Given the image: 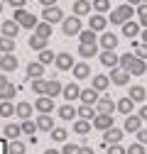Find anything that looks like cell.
<instances>
[{"instance_id": "obj_24", "label": "cell", "mask_w": 147, "mask_h": 154, "mask_svg": "<svg viewBox=\"0 0 147 154\" xmlns=\"http://www.w3.org/2000/svg\"><path fill=\"white\" fill-rule=\"evenodd\" d=\"M140 127H142V120L137 118V115H127V118H125V125H123V132H130V134H135Z\"/></svg>"}, {"instance_id": "obj_13", "label": "cell", "mask_w": 147, "mask_h": 154, "mask_svg": "<svg viewBox=\"0 0 147 154\" xmlns=\"http://www.w3.org/2000/svg\"><path fill=\"white\" fill-rule=\"evenodd\" d=\"M98 91H93V88H81V95H79V100H81V105H96L98 103Z\"/></svg>"}, {"instance_id": "obj_34", "label": "cell", "mask_w": 147, "mask_h": 154, "mask_svg": "<svg viewBox=\"0 0 147 154\" xmlns=\"http://www.w3.org/2000/svg\"><path fill=\"white\" fill-rule=\"evenodd\" d=\"M120 27H123V37H137V34H140V25L133 22V20H127V22L120 25Z\"/></svg>"}, {"instance_id": "obj_4", "label": "cell", "mask_w": 147, "mask_h": 154, "mask_svg": "<svg viewBox=\"0 0 147 154\" xmlns=\"http://www.w3.org/2000/svg\"><path fill=\"white\" fill-rule=\"evenodd\" d=\"M61 32L66 37H76L81 32V20H79V17H64V20H61Z\"/></svg>"}, {"instance_id": "obj_32", "label": "cell", "mask_w": 147, "mask_h": 154, "mask_svg": "<svg viewBox=\"0 0 147 154\" xmlns=\"http://www.w3.org/2000/svg\"><path fill=\"white\" fill-rule=\"evenodd\" d=\"M59 118H61V120H66V122H69V120H76V108H74L71 103L61 105V108H59Z\"/></svg>"}, {"instance_id": "obj_46", "label": "cell", "mask_w": 147, "mask_h": 154, "mask_svg": "<svg viewBox=\"0 0 147 154\" xmlns=\"http://www.w3.org/2000/svg\"><path fill=\"white\" fill-rule=\"evenodd\" d=\"M20 130H22V134H30V137H34V132H37V125H34L32 120H22Z\"/></svg>"}, {"instance_id": "obj_62", "label": "cell", "mask_w": 147, "mask_h": 154, "mask_svg": "<svg viewBox=\"0 0 147 154\" xmlns=\"http://www.w3.org/2000/svg\"><path fill=\"white\" fill-rule=\"evenodd\" d=\"M27 3H30V0H27Z\"/></svg>"}, {"instance_id": "obj_49", "label": "cell", "mask_w": 147, "mask_h": 154, "mask_svg": "<svg viewBox=\"0 0 147 154\" xmlns=\"http://www.w3.org/2000/svg\"><path fill=\"white\" fill-rule=\"evenodd\" d=\"M79 147H81V144H71V142H64V149H61V154H79Z\"/></svg>"}, {"instance_id": "obj_50", "label": "cell", "mask_w": 147, "mask_h": 154, "mask_svg": "<svg viewBox=\"0 0 147 154\" xmlns=\"http://www.w3.org/2000/svg\"><path fill=\"white\" fill-rule=\"evenodd\" d=\"M125 154H145V147L135 142V144H130V147H127V149H125Z\"/></svg>"}, {"instance_id": "obj_15", "label": "cell", "mask_w": 147, "mask_h": 154, "mask_svg": "<svg viewBox=\"0 0 147 154\" xmlns=\"http://www.w3.org/2000/svg\"><path fill=\"white\" fill-rule=\"evenodd\" d=\"M123 130H118V127H110V130H105V134H103V142L110 147V144H120V140H123Z\"/></svg>"}, {"instance_id": "obj_27", "label": "cell", "mask_w": 147, "mask_h": 154, "mask_svg": "<svg viewBox=\"0 0 147 154\" xmlns=\"http://www.w3.org/2000/svg\"><path fill=\"white\" fill-rule=\"evenodd\" d=\"M127 98H130L133 103H142L147 98V91L142 86H130V93H127Z\"/></svg>"}, {"instance_id": "obj_3", "label": "cell", "mask_w": 147, "mask_h": 154, "mask_svg": "<svg viewBox=\"0 0 147 154\" xmlns=\"http://www.w3.org/2000/svg\"><path fill=\"white\" fill-rule=\"evenodd\" d=\"M64 20V12H61V8H57V5H54V8H44L42 10V22H47V25H57V22H61Z\"/></svg>"}, {"instance_id": "obj_37", "label": "cell", "mask_w": 147, "mask_h": 154, "mask_svg": "<svg viewBox=\"0 0 147 154\" xmlns=\"http://www.w3.org/2000/svg\"><path fill=\"white\" fill-rule=\"evenodd\" d=\"M0 54H15V39L0 37Z\"/></svg>"}, {"instance_id": "obj_57", "label": "cell", "mask_w": 147, "mask_h": 154, "mask_svg": "<svg viewBox=\"0 0 147 154\" xmlns=\"http://www.w3.org/2000/svg\"><path fill=\"white\" fill-rule=\"evenodd\" d=\"M39 3H42L44 8H54V5H57V0H39Z\"/></svg>"}, {"instance_id": "obj_58", "label": "cell", "mask_w": 147, "mask_h": 154, "mask_svg": "<svg viewBox=\"0 0 147 154\" xmlns=\"http://www.w3.org/2000/svg\"><path fill=\"white\" fill-rule=\"evenodd\" d=\"M127 5H133V8H137V5H142V0H127Z\"/></svg>"}, {"instance_id": "obj_41", "label": "cell", "mask_w": 147, "mask_h": 154, "mask_svg": "<svg viewBox=\"0 0 147 154\" xmlns=\"http://www.w3.org/2000/svg\"><path fill=\"white\" fill-rule=\"evenodd\" d=\"M15 115V105L10 100H3L0 103V118H12Z\"/></svg>"}, {"instance_id": "obj_9", "label": "cell", "mask_w": 147, "mask_h": 154, "mask_svg": "<svg viewBox=\"0 0 147 154\" xmlns=\"http://www.w3.org/2000/svg\"><path fill=\"white\" fill-rule=\"evenodd\" d=\"M71 73H74V79H76V81H83V79H91V76H93V73H91V66L86 61H76V64L71 66Z\"/></svg>"}, {"instance_id": "obj_8", "label": "cell", "mask_w": 147, "mask_h": 154, "mask_svg": "<svg viewBox=\"0 0 147 154\" xmlns=\"http://www.w3.org/2000/svg\"><path fill=\"white\" fill-rule=\"evenodd\" d=\"M96 112L98 115H113L115 112V100H110L108 95H101L96 103Z\"/></svg>"}, {"instance_id": "obj_44", "label": "cell", "mask_w": 147, "mask_h": 154, "mask_svg": "<svg viewBox=\"0 0 147 154\" xmlns=\"http://www.w3.org/2000/svg\"><path fill=\"white\" fill-rule=\"evenodd\" d=\"M133 54L137 56V59H142V61H145V59H147V44L135 42V44H133Z\"/></svg>"}, {"instance_id": "obj_47", "label": "cell", "mask_w": 147, "mask_h": 154, "mask_svg": "<svg viewBox=\"0 0 147 154\" xmlns=\"http://www.w3.org/2000/svg\"><path fill=\"white\" fill-rule=\"evenodd\" d=\"M17 93V88L12 86V83H8L3 91H0V100H12V95Z\"/></svg>"}, {"instance_id": "obj_5", "label": "cell", "mask_w": 147, "mask_h": 154, "mask_svg": "<svg viewBox=\"0 0 147 154\" xmlns=\"http://www.w3.org/2000/svg\"><path fill=\"white\" fill-rule=\"evenodd\" d=\"M34 110L39 115H52L54 110V98H49V95H39V98L34 100Z\"/></svg>"}, {"instance_id": "obj_31", "label": "cell", "mask_w": 147, "mask_h": 154, "mask_svg": "<svg viewBox=\"0 0 147 154\" xmlns=\"http://www.w3.org/2000/svg\"><path fill=\"white\" fill-rule=\"evenodd\" d=\"M79 56H83V59L98 56V44H79Z\"/></svg>"}, {"instance_id": "obj_54", "label": "cell", "mask_w": 147, "mask_h": 154, "mask_svg": "<svg viewBox=\"0 0 147 154\" xmlns=\"http://www.w3.org/2000/svg\"><path fill=\"white\" fill-rule=\"evenodd\" d=\"M79 154H93V149H91L88 144H81V147H79Z\"/></svg>"}, {"instance_id": "obj_19", "label": "cell", "mask_w": 147, "mask_h": 154, "mask_svg": "<svg viewBox=\"0 0 147 154\" xmlns=\"http://www.w3.org/2000/svg\"><path fill=\"white\" fill-rule=\"evenodd\" d=\"M15 115L20 120H32V103H27V100H20L15 105Z\"/></svg>"}, {"instance_id": "obj_52", "label": "cell", "mask_w": 147, "mask_h": 154, "mask_svg": "<svg viewBox=\"0 0 147 154\" xmlns=\"http://www.w3.org/2000/svg\"><path fill=\"white\" fill-rule=\"evenodd\" d=\"M135 134H137V144H142V147H145V144H147V130H145V127H140Z\"/></svg>"}, {"instance_id": "obj_53", "label": "cell", "mask_w": 147, "mask_h": 154, "mask_svg": "<svg viewBox=\"0 0 147 154\" xmlns=\"http://www.w3.org/2000/svg\"><path fill=\"white\" fill-rule=\"evenodd\" d=\"M108 154H125V149H123L120 144H110V147H108Z\"/></svg>"}, {"instance_id": "obj_55", "label": "cell", "mask_w": 147, "mask_h": 154, "mask_svg": "<svg viewBox=\"0 0 147 154\" xmlns=\"http://www.w3.org/2000/svg\"><path fill=\"white\" fill-rule=\"evenodd\" d=\"M137 118H140V120H147V105H142V108H140V112H137Z\"/></svg>"}, {"instance_id": "obj_38", "label": "cell", "mask_w": 147, "mask_h": 154, "mask_svg": "<svg viewBox=\"0 0 147 154\" xmlns=\"http://www.w3.org/2000/svg\"><path fill=\"white\" fill-rule=\"evenodd\" d=\"M79 39H81V44H96L98 37H96L93 29H81V32H79Z\"/></svg>"}, {"instance_id": "obj_16", "label": "cell", "mask_w": 147, "mask_h": 154, "mask_svg": "<svg viewBox=\"0 0 147 154\" xmlns=\"http://www.w3.org/2000/svg\"><path fill=\"white\" fill-rule=\"evenodd\" d=\"M91 127H96V130H110L113 127V115H96L93 122H91Z\"/></svg>"}, {"instance_id": "obj_48", "label": "cell", "mask_w": 147, "mask_h": 154, "mask_svg": "<svg viewBox=\"0 0 147 154\" xmlns=\"http://www.w3.org/2000/svg\"><path fill=\"white\" fill-rule=\"evenodd\" d=\"M8 152H10V154H25V144H22L20 140H12L10 147H8Z\"/></svg>"}, {"instance_id": "obj_21", "label": "cell", "mask_w": 147, "mask_h": 154, "mask_svg": "<svg viewBox=\"0 0 147 154\" xmlns=\"http://www.w3.org/2000/svg\"><path fill=\"white\" fill-rule=\"evenodd\" d=\"M96 115H98V112H96L93 105H79V108H76V118H79V120H88V122H93Z\"/></svg>"}, {"instance_id": "obj_22", "label": "cell", "mask_w": 147, "mask_h": 154, "mask_svg": "<svg viewBox=\"0 0 147 154\" xmlns=\"http://www.w3.org/2000/svg\"><path fill=\"white\" fill-rule=\"evenodd\" d=\"M86 15H91V0H76L74 3V17H86Z\"/></svg>"}, {"instance_id": "obj_1", "label": "cell", "mask_w": 147, "mask_h": 154, "mask_svg": "<svg viewBox=\"0 0 147 154\" xmlns=\"http://www.w3.org/2000/svg\"><path fill=\"white\" fill-rule=\"evenodd\" d=\"M130 17H135V8L133 5H120L115 10H110V25H125Z\"/></svg>"}, {"instance_id": "obj_18", "label": "cell", "mask_w": 147, "mask_h": 154, "mask_svg": "<svg viewBox=\"0 0 147 154\" xmlns=\"http://www.w3.org/2000/svg\"><path fill=\"white\" fill-rule=\"evenodd\" d=\"M61 95L66 98V103L79 100V95H81V88H79V83H69V86H64V88H61Z\"/></svg>"}, {"instance_id": "obj_45", "label": "cell", "mask_w": 147, "mask_h": 154, "mask_svg": "<svg viewBox=\"0 0 147 154\" xmlns=\"http://www.w3.org/2000/svg\"><path fill=\"white\" fill-rule=\"evenodd\" d=\"M49 134H52V140H54V142H66V134H69V132H66L64 127H54Z\"/></svg>"}, {"instance_id": "obj_51", "label": "cell", "mask_w": 147, "mask_h": 154, "mask_svg": "<svg viewBox=\"0 0 147 154\" xmlns=\"http://www.w3.org/2000/svg\"><path fill=\"white\" fill-rule=\"evenodd\" d=\"M8 5H12V10H25V5H27V0H5Z\"/></svg>"}, {"instance_id": "obj_20", "label": "cell", "mask_w": 147, "mask_h": 154, "mask_svg": "<svg viewBox=\"0 0 147 154\" xmlns=\"http://www.w3.org/2000/svg\"><path fill=\"white\" fill-rule=\"evenodd\" d=\"M115 110H118L120 115H125V118H127V115H133V110H135V103H133L130 98H127V95H123V98L115 103Z\"/></svg>"}, {"instance_id": "obj_64", "label": "cell", "mask_w": 147, "mask_h": 154, "mask_svg": "<svg viewBox=\"0 0 147 154\" xmlns=\"http://www.w3.org/2000/svg\"><path fill=\"white\" fill-rule=\"evenodd\" d=\"M145 100H147V98H145Z\"/></svg>"}, {"instance_id": "obj_2", "label": "cell", "mask_w": 147, "mask_h": 154, "mask_svg": "<svg viewBox=\"0 0 147 154\" xmlns=\"http://www.w3.org/2000/svg\"><path fill=\"white\" fill-rule=\"evenodd\" d=\"M12 20L20 25V27H27V29H34L37 27V15H32L30 10H15V15H12Z\"/></svg>"}, {"instance_id": "obj_33", "label": "cell", "mask_w": 147, "mask_h": 154, "mask_svg": "<svg viewBox=\"0 0 147 154\" xmlns=\"http://www.w3.org/2000/svg\"><path fill=\"white\" fill-rule=\"evenodd\" d=\"M52 32H54V27L52 25H47V22H37V27H34V34L37 37H44V39H49V37H52Z\"/></svg>"}, {"instance_id": "obj_39", "label": "cell", "mask_w": 147, "mask_h": 154, "mask_svg": "<svg viewBox=\"0 0 147 154\" xmlns=\"http://www.w3.org/2000/svg\"><path fill=\"white\" fill-rule=\"evenodd\" d=\"M135 15H137V25H142V27L147 29V5H145V3L135 8Z\"/></svg>"}, {"instance_id": "obj_11", "label": "cell", "mask_w": 147, "mask_h": 154, "mask_svg": "<svg viewBox=\"0 0 147 154\" xmlns=\"http://www.w3.org/2000/svg\"><path fill=\"white\" fill-rule=\"evenodd\" d=\"M110 83H115V86H127L130 83V73L123 71V69H110Z\"/></svg>"}, {"instance_id": "obj_43", "label": "cell", "mask_w": 147, "mask_h": 154, "mask_svg": "<svg viewBox=\"0 0 147 154\" xmlns=\"http://www.w3.org/2000/svg\"><path fill=\"white\" fill-rule=\"evenodd\" d=\"M30 86H32V91H34L37 95H44V88H47V81H44V79H32V81H30Z\"/></svg>"}, {"instance_id": "obj_36", "label": "cell", "mask_w": 147, "mask_h": 154, "mask_svg": "<svg viewBox=\"0 0 147 154\" xmlns=\"http://www.w3.org/2000/svg\"><path fill=\"white\" fill-rule=\"evenodd\" d=\"M74 132H76V134H83V137H86V134L91 132V122L88 120H74Z\"/></svg>"}, {"instance_id": "obj_61", "label": "cell", "mask_w": 147, "mask_h": 154, "mask_svg": "<svg viewBox=\"0 0 147 154\" xmlns=\"http://www.w3.org/2000/svg\"><path fill=\"white\" fill-rule=\"evenodd\" d=\"M142 3H145V5H147V0H142Z\"/></svg>"}, {"instance_id": "obj_14", "label": "cell", "mask_w": 147, "mask_h": 154, "mask_svg": "<svg viewBox=\"0 0 147 154\" xmlns=\"http://www.w3.org/2000/svg\"><path fill=\"white\" fill-rule=\"evenodd\" d=\"M98 59H101V64H103V66H110V69H118V61H120V54H115V51H101V54H98Z\"/></svg>"}, {"instance_id": "obj_42", "label": "cell", "mask_w": 147, "mask_h": 154, "mask_svg": "<svg viewBox=\"0 0 147 154\" xmlns=\"http://www.w3.org/2000/svg\"><path fill=\"white\" fill-rule=\"evenodd\" d=\"M91 5H93L96 15H103L105 10H110V0H91Z\"/></svg>"}, {"instance_id": "obj_12", "label": "cell", "mask_w": 147, "mask_h": 154, "mask_svg": "<svg viewBox=\"0 0 147 154\" xmlns=\"http://www.w3.org/2000/svg\"><path fill=\"white\" fill-rule=\"evenodd\" d=\"M17 32H20V25H17L15 20H5V22H0V37H10V39H15Z\"/></svg>"}, {"instance_id": "obj_26", "label": "cell", "mask_w": 147, "mask_h": 154, "mask_svg": "<svg viewBox=\"0 0 147 154\" xmlns=\"http://www.w3.org/2000/svg\"><path fill=\"white\" fill-rule=\"evenodd\" d=\"M27 76H30V81L32 79H42V76H44V66L39 61H30L27 64Z\"/></svg>"}, {"instance_id": "obj_30", "label": "cell", "mask_w": 147, "mask_h": 154, "mask_svg": "<svg viewBox=\"0 0 147 154\" xmlns=\"http://www.w3.org/2000/svg\"><path fill=\"white\" fill-rule=\"evenodd\" d=\"M110 86V79H108V76H93V79H91V88H93V91H105Z\"/></svg>"}, {"instance_id": "obj_40", "label": "cell", "mask_w": 147, "mask_h": 154, "mask_svg": "<svg viewBox=\"0 0 147 154\" xmlns=\"http://www.w3.org/2000/svg\"><path fill=\"white\" fill-rule=\"evenodd\" d=\"M54 56H57V54H54L52 49H42V51H39V56H37V61H39L42 66H47V64H52V61H54Z\"/></svg>"}, {"instance_id": "obj_59", "label": "cell", "mask_w": 147, "mask_h": 154, "mask_svg": "<svg viewBox=\"0 0 147 154\" xmlns=\"http://www.w3.org/2000/svg\"><path fill=\"white\" fill-rule=\"evenodd\" d=\"M44 154H61V152H57V149H47Z\"/></svg>"}, {"instance_id": "obj_7", "label": "cell", "mask_w": 147, "mask_h": 154, "mask_svg": "<svg viewBox=\"0 0 147 154\" xmlns=\"http://www.w3.org/2000/svg\"><path fill=\"white\" fill-rule=\"evenodd\" d=\"M17 66H20V61H17L15 54H3L0 56V73H12Z\"/></svg>"}, {"instance_id": "obj_35", "label": "cell", "mask_w": 147, "mask_h": 154, "mask_svg": "<svg viewBox=\"0 0 147 154\" xmlns=\"http://www.w3.org/2000/svg\"><path fill=\"white\" fill-rule=\"evenodd\" d=\"M3 134H5V137L12 142V140H20V134H22V130H20V125H5V130H3Z\"/></svg>"}, {"instance_id": "obj_23", "label": "cell", "mask_w": 147, "mask_h": 154, "mask_svg": "<svg viewBox=\"0 0 147 154\" xmlns=\"http://www.w3.org/2000/svg\"><path fill=\"white\" fill-rule=\"evenodd\" d=\"M127 73H130V76H145L147 73V64L135 56V59L130 61V66H127Z\"/></svg>"}, {"instance_id": "obj_10", "label": "cell", "mask_w": 147, "mask_h": 154, "mask_svg": "<svg viewBox=\"0 0 147 154\" xmlns=\"http://www.w3.org/2000/svg\"><path fill=\"white\" fill-rule=\"evenodd\" d=\"M74 64H76V61H74V56H71L69 51H61V54L54 56V66H57L59 71H69Z\"/></svg>"}, {"instance_id": "obj_6", "label": "cell", "mask_w": 147, "mask_h": 154, "mask_svg": "<svg viewBox=\"0 0 147 154\" xmlns=\"http://www.w3.org/2000/svg\"><path fill=\"white\" fill-rule=\"evenodd\" d=\"M98 42H101L103 51H115V47H118V42H120V37L113 34V32H103V34L98 37Z\"/></svg>"}, {"instance_id": "obj_63", "label": "cell", "mask_w": 147, "mask_h": 154, "mask_svg": "<svg viewBox=\"0 0 147 154\" xmlns=\"http://www.w3.org/2000/svg\"><path fill=\"white\" fill-rule=\"evenodd\" d=\"M0 56H3V54H0Z\"/></svg>"}, {"instance_id": "obj_29", "label": "cell", "mask_w": 147, "mask_h": 154, "mask_svg": "<svg viewBox=\"0 0 147 154\" xmlns=\"http://www.w3.org/2000/svg\"><path fill=\"white\" fill-rule=\"evenodd\" d=\"M27 44H30V49H34V51H42V49H47L49 39H44V37H37V34H32L30 39H27Z\"/></svg>"}, {"instance_id": "obj_28", "label": "cell", "mask_w": 147, "mask_h": 154, "mask_svg": "<svg viewBox=\"0 0 147 154\" xmlns=\"http://www.w3.org/2000/svg\"><path fill=\"white\" fill-rule=\"evenodd\" d=\"M34 125H37V130H42V132H52V130H54V120H52V115H39Z\"/></svg>"}, {"instance_id": "obj_60", "label": "cell", "mask_w": 147, "mask_h": 154, "mask_svg": "<svg viewBox=\"0 0 147 154\" xmlns=\"http://www.w3.org/2000/svg\"><path fill=\"white\" fill-rule=\"evenodd\" d=\"M0 12H3V3H0Z\"/></svg>"}, {"instance_id": "obj_56", "label": "cell", "mask_w": 147, "mask_h": 154, "mask_svg": "<svg viewBox=\"0 0 147 154\" xmlns=\"http://www.w3.org/2000/svg\"><path fill=\"white\" fill-rule=\"evenodd\" d=\"M8 83H10V81H8V76H5V73H0V91H3Z\"/></svg>"}, {"instance_id": "obj_25", "label": "cell", "mask_w": 147, "mask_h": 154, "mask_svg": "<svg viewBox=\"0 0 147 154\" xmlns=\"http://www.w3.org/2000/svg\"><path fill=\"white\" fill-rule=\"evenodd\" d=\"M61 81L59 79H52V81H47V88H44V95H49V98H54V95H61Z\"/></svg>"}, {"instance_id": "obj_17", "label": "cell", "mask_w": 147, "mask_h": 154, "mask_svg": "<svg viewBox=\"0 0 147 154\" xmlns=\"http://www.w3.org/2000/svg\"><path fill=\"white\" fill-rule=\"evenodd\" d=\"M105 27H108V17H103V15L88 17V29H93V32H105Z\"/></svg>"}]
</instances>
